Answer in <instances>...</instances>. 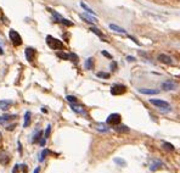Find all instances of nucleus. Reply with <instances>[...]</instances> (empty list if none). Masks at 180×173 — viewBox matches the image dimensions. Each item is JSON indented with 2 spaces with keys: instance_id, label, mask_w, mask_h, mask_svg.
<instances>
[{
  "instance_id": "nucleus-1",
  "label": "nucleus",
  "mask_w": 180,
  "mask_h": 173,
  "mask_svg": "<svg viewBox=\"0 0 180 173\" xmlns=\"http://www.w3.org/2000/svg\"><path fill=\"white\" fill-rule=\"evenodd\" d=\"M46 44L49 45V48H51L52 50H59V49H62L63 48V43L51 35H48L46 37Z\"/></svg>"
},
{
  "instance_id": "nucleus-2",
  "label": "nucleus",
  "mask_w": 180,
  "mask_h": 173,
  "mask_svg": "<svg viewBox=\"0 0 180 173\" xmlns=\"http://www.w3.org/2000/svg\"><path fill=\"white\" fill-rule=\"evenodd\" d=\"M150 102H151L152 105H155L156 107H158L160 110H162V111H169V110H171V105H169L167 101H164V100H160V99H151V100H150Z\"/></svg>"
},
{
  "instance_id": "nucleus-3",
  "label": "nucleus",
  "mask_w": 180,
  "mask_h": 173,
  "mask_svg": "<svg viewBox=\"0 0 180 173\" xmlns=\"http://www.w3.org/2000/svg\"><path fill=\"white\" fill-rule=\"evenodd\" d=\"M9 37H10V40L12 42V44H13L15 46H20V45L22 44V38H21V35H20L15 29H10Z\"/></svg>"
},
{
  "instance_id": "nucleus-4",
  "label": "nucleus",
  "mask_w": 180,
  "mask_h": 173,
  "mask_svg": "<svg viewBox=\"0 0 180 173\" xmlns=\"http://www.w3.org/2000/svg\"><path fill=\"white\" fill-rule=\"evenodd\" d=\"M121 120H122V117H121L119 113H112V115H110L107 117V121L106 122L110 126H117V124L121 123Z\"/></svg>"
},
{
  "instance_id": "nucleus-5",
  "label": "nucleus",
  "mask_w": 180,
  "mask_h": 173,
  "mask_svg": "<svg viewBox=\"0 0 180 173\" xmlns=\"http://www.w3.org/2000/svg\"><path fill=\"white\" fill-rule=\"evenodd\" d=\"M127 91V86L122 84H116L111 88V94L112 95H122Z\"/></svg>"
},
{
  "instance_id": "nucleus-6",
  "label": "nucleus",
  "mask_w": 180,
  "mask_h": 173,
  "mask_svg": "<svg viewBox=\"0 0 180 173\" xmlns=\"http://www.w3.org/2000/svg\"><path fill=\"white\" fill-rule=\"evenodd\" d=\"M35 55H37L35 49H33V48H27V49H26V59H27L29 62H33V61H34Z\"/></svg>"
},
{
  "instance_id": "nucleus-7",
  "label": "nucleus",
  "mask_w": 180,
  "mask_h": 173,
  "mask_svg": "<svg viewBox=\"0 0 180 173\" xmlns=\"http://www.w3.org/2000/svg\"><path fill=\"white\" fill-rule=\"evenodd\" d=\"M162 166H163V164H162L160 160H155V159H153V160L150 161V171H152V172L160 170Z\"/></svg>"
},
{
  "instance_id": "nucleus-8",
  "label": "nucleus",
  "mask_w": 180,
  "mask_h": 173,
  "mask_svg": "<svg viewBox=\"0 0 180 173\" xmlns=\"http://www.w3.org/2000/svg\"><path fill=\"white\" fill-rule=\"evenodd\" d=\"M177 88V83L173 82V81H166L162 83V89L166 90V91H169V90H174Z\"/></svg>"
},
{
  "instance_id": "nucleus-9",
  "label": "nucleus",
  "mask_w": 180,
  "mask_h": 173,
  "mask_svg": "<svg viewBox=\"0 0 180 173\" xmlns=\"http://www.w3.org/2000/svg\"><path fill=\"white\" fill-rule=\"evenodd\" d=\"M71 109L74 111V112H77V113H79V115H85V109L82 106V105H77V104H72L71 105Z\"/></svg>"
},
{
  "instance_id": "nucleus-10",
  "label": "nucleus",
  "mask_w": 180,
  "mask_h": 173,
  "mask_svg": "<svg viewBox=\"0 0 180 173\" xmlns=\"http://www.w3.org/2000/svg\"><path fill=\"white\" fill-rule=\"evenodd\" d=\"M158 60H160L162 64H166V65H171V64L173 62L172 57L168 56V55H164V54H161V55L158 56Z\"/></svg>"
},
{
  "instance_id": "nucleus-11",
  "label": "nucleus",
  "mask_w": 180,
  "mask_h": 173,
  "mask_svg": "<svg viewBox=\"0 0 180 173\" xmlns=\"http://www.w3.org/2000/svg\"><path fill=\"white\" fill-rule=\"evenodd\" d=\"M139 93L146 94V95H155V94H158L160 90H157V89H145V88H140V89H139Z\"/></svg>"
},
{
  "instance_id": "nucleus-12",
  "label": "nucleus",
  "mask_w": 180,
  "mask_h": 173,
  "mask_svg": "<svg viewBox=\"0 0 180 173\" xmlns=\"http://www.w3.org/2000/svg\"><path fill=\"white\" fill-rule=\"evenodd\" d=\"M11 104H12V101H10V100H0V109L6 111Z\"/></svg>"
},
{
  "instance_id": "nucleus-13",
  "label": "nucleus",
  "mask_w": 180,
  "mask_h": 173,
  "mask_svg": "<svg viewBox=\"0 0 180 173\" xmlns=\"http://www.w3.org/2000/svg\"><path fill=\"white\" fill-rule=\"evenodd\" d=\"M114 131L116 132H119V133H128L129 132V128L127 126H119V124H117V126H114Z\"/></svg>"
},
{
  "instance_id": "nucleus-14",
  "label": "nucleus",
  "mask_w": 180,
  "mask_h": 173,
  "mask_svg": "<svg viewBox=\"0 0 180 173\" xmlns=\"http://www.w3.org/2000/svg\"><path fill=\"white\" fill-rule=\"evenodd\" d=\"M84 67H85L87 70H92V67H94V59H92V57L87 59V61H85V64H84Z\"/></svg>"
},
{
  "instance_id": "nucleus-15",
  "label": "nucleus",
  "mask_w": 180,
  "mask_h": 173,
  "mask_svg": "<svg viewBox=\"0 0 180 173\" xmlns=\"http://www.w3.org/2000/svg\"><path fill=\"white\" fill-rule=\"evenodd\" d=\"M81 17H82L85 22H89V23L96 22V18H95V17H91V16H89V15H81Z\"/></svg>"
},
{
  "instance_id": "nucleus-16",
  "label": "nucleus",
  "mask_w": 180,
  "mask_h": 173,
  "mask_svg": "<svg viewBox=\"0 0 180 173\" xmlns=\"http://www.w3.org/2000/svg\"><path fill=\"white\" fill-rule=\"evenodd\" d=\"M110 28L113 29V31H116V32H118V33H125V29H123L122 27L116 26V24H110Z\"/></svg>"
},
{
  "instance_id": "nucleus-17",
  "label": "nucleus",
  "mask_w": 180,
  "mask_h": 173,
  "mask_svg": "<svg viewBox=\"0 0 180 173\" xmlns=\"http://www.w3.org/2000/svg\"><path fill=\"white\" fill-rule=\"evenodd\" d=\"M31 123V113L29 112H26L24 113V123H23V127H28Z\"/></svg>"
},
{
  "instance_id": "nucleus-18",
  "label": "nucleus",
  "mask_w": 180,
  "mask_h": 173,
  "mask_svg": "<svg viewBox=\"0 0 180 173\" xmlns=\"http://www.w3.org/2000/svg\"><path fill=\"white\" fill-rule=\"evenodd\" d=\"M118 166H121V167H125L127 166V162L123 160V159H119V157H116L114 160H113Z\"/></svg>"
},
{
  "instance_id": "nucleus-19",
  "label": "nucleus",
  "mask_w": 180,
  "mask_h": 173,
  "mask_svg": "<svg viewBox=\"0 0 180 173\" xmlns=\"http://www.w3.org/2000/svg\"><path fill=\"white\" fill-rule=\"evenodd\" d=\"M9 161H10V157H9L6 154H2V155H0V162H1L2 165H6Z\"/></svg>"
},
{
  "instance_id": "nucleus-20",
  "label": "nucleus",
  "mask_w": 180,
  "mask_h": 173,
  "mask_svg": "<svg viewBox=\"0 0 180 173\" xmlns=\"http://www.w3.org/2000/svg\"><path fill=\"white\" fill-rule=\"evenodd\" d=\"M96 129L99 131V132H107L108 131V128L105 126V124H102V123H99V124H96Z\"/></svg>"
},
{
  "instance_id": "nucleus-21",
  "label": "nucleus",
  "mask_w": 180,
  "mask_h": 173,
  "mask_svg": "<svg viewBox=\"0 0 180 173\" xmlns=\"http://www.w3.org/2000/svg\"><path fill=\"white\" fill-rule=\"evenodd\" d=\"M90 31H91L92 33H95L96 35H99L100 38H103V35H102V33H101V32H100V31H99L97 28H95V27H91V28H90ZM103 39H105V38H103ZM105 42H107V40L105 39Z\"/></svg>"
},
{
  "instance_id": "nucleus-22",
  "label": "nucleus",
  "mask_w": 180,
  "mask_h": 173,
  "mask_svg": "<svg viewBox=\"0 0 180 173\" xmlns=\"http://www.w3.org/2000/svg\"><path fill=\"white\" fill-rule=\"evenodd\" d=\"M96 76L99 78H105V79H108L110 78V73H107V72H97Z\"/></svg>"
},
{
  "instance_id": "nucleus-23",
  "label": "nucleus",
  "mask_w": 180,
  "mask_h": 173,
  "mask_svg": "<svg viewBox=\"0 0 180 173\" xmlns=\"http://www.w3.org/2000/svg\"><path fill=\"white\" fill-rule=\"evenodd\" d=\"M57 56L62 60H70V54H65V53H57Z\"/></svg>"
},
{
  "instance_id": "nucleus-24",
  "label": "nucleus",
  "mask_w": 180,
  "mask_h": 173,
  "mask_svg": "<svg viewBox=\"0 0 180 173\" xmlns=\"http://www.w3.org/2000/svg\"><path fill=\"white\" fill-rule=\"evenodd\" d=\"M66 100H67L68 102H71V104H76V102H77V98H76V96H72V95H67V96H66Z\"/></svg>"
},
{
  "instance_id": "nucleus-25",
  "label": "nucleus",
  "mask_w": 180,
  "mask_h": 173,
  "mask_svg": "<svg viewBox=\"0 0 180 173\" xmlns=\"http://www.w3.org/2000/svg\"><path fill=\"white\" fill-rule=\"evenodd\" d=\"M49 154V150H43L41 151V154H40V157H39V161L40 162H43L44 160H45V157H46V155Z\"/></svg>"
},
{
  "instance_id": "nucleus-26",
  "label": "nucleus",
  "mask_w": 180,
  "mask_h": 173,
  "mask_svg": "<svg viewBox=\"0 0 180 173\" xmlns=\"http://www.w3.org/2000/svg\"><path fill=\"white\" fill-rule=\"evenodd\" d=\"M50 132H51V126H50V124H48V127H46V129H45V134H44V138H45V139H48V138H49Z\"/></svg>"
},
{
  "instance_id": "nucleus-27",
  "label": "nucleus",
  "mask_w": 180,
  "mask_h": 173,
  "mask_svg": "<svg viewBox=\"0 0 180 173\" xmlns=\"http://www.w3.org/2000/svg\"><path fill=\"white\" fill-rule=\"evenodd\" d=\"M40 135H41V132H40V131H39V132H37V133H35V135L33 137L32 142H33V143H37V142H38V139H40Z\"/></svg>"
},
{
  "instance_id": "nucleus-28",
  "label": "nucleus",
  "mask_w": 180,
  "mask_h": 173,
  "mask_svg": "<svg viewBox=\"0 0 180 173\" xmlns=\"http://www.w3.org/2000/svg\"><path fill=\"white\" fill-rule=\"evenodd\" d=\"M163 148L167 149V150H171V151L174 150V146H173L172 144H169V143H163Z\"/></svg>"
},
{
  "instance_id": "nucleus-29",
  "label": "nucleus",
  "mask_w": 180,
  "mask_h": 173,
  "mask_svg": "<svg viewBox=\"0 0 180 173\" xmlns=\"http://www.w3.org/2000/svg\"><path fill=\"white\" fill-rule=\"evenodd\" d=\"M81 6H82V7H83V9H84V10H85V11H88V12H89V13H92V15H94V13H95V12H94V11H92V10H91V9H90V7H88V6H87V5H85V4H84V2H81Z\"/></svg>"
},
{
  "instance_id": "nucleus-30",
  "label": "nucleus",
  "mask_w": 180,
  "mask_h": 173,
  "mask_svg": "<svg viewBox=\"0 0 180 173\" xmlns=\"http://www.w3.org/2000/svg\"><path fill=\"white\" fill-rule=\"evenodd\" d=\"M60 22L63 23L65 26H73V22H71V21H68V20H65V18H62Z\"/></svg>"
},
{
  "instance_id": "nucleus-31",
  "label": "nucleus",
  "mask_w": 180,
  "mask_h": 173,
  "mask_svg": "<svg viewBox=\"0 0 180 173\" xmlns=\"http://www.w3.org/2000/svg\"><path fill=\"white\" fill-rule=\"evenodd\" d=\"M110 67H111V70L114 72V71H117V64L114 62V61H112L111 62V65H110Z\"/></svg>"
},
{
  "instance_id": "nucleus-32",
  "label": "nucleus",
  "mask_w": 180,
  "mask_h": 173,
  "mask_svg": "<svg viewBox=\"0 0 180 173\" xmlns=\"http://www.w3.org/2000/svg\"><path fill=\"white\" fill-rule=\"evenodd\" d=\"M70 60H72L73 62H77V60H78V57L74 55V54H70Z\"/></svg>"
},
{
  "instance_id": "nucleus-33",
  "label": "nucleus",
  "mask_w": 180,
  "mask_h": 173,
  "mask_svg": "<svg viewBox=\"0 0 180 173\" xmlns=\"http://www.w3.org/2000/svg\"><path fill=\"white\" fill-rule=\"evenodd\" d=\"M101 54H102L103 56H106V57H108V59H112V55H110V54H108L107 51H105V50H103V51H102Z\"/></svg>"
},
{
  "instance_id": "nucleus-34",
  "label": "nucleus",
  "mask_w": 180,
  "mask_h": 173,
  "mask_svg": "<svg viewBox=\"0 0 180 173\" xmlns=\"http://www.w3.org/2000/svg\"><path fill=\"white\" fill-rule=\"evenodd\" d=\"M15 127H16V124L13 123V124H11V126H7V127H6V129H7V131H12Z\"/></svg>"
},
{
  "instance_id": "nucleus-35",
  "label": "nucleus",
  "mask_w": 180,
  "mask_h": 173,
  "mask_svg": "<svg viewBox=\"0 0 180 173\" xmlns=\"http://www.w3.org/2000/svg\"><path fill=\"white\" fill-rule=\"evenodd\" d=\"M127 60H128V61H135V57H133V56H128Z\"/></svg>"
},
{
  "instance_id": "nucleus-36",
  "label": "nucleus",
  "mask_w": 180,
  "mask_h": 173,
  "mask_svg": "<svg viewBox=\"0 0 180 173\" xmlns=\"http://www.w3.org/2000/svg\"><path fill=\"white\" fill-rule=\"evenodd\" d=\"M39 172H40V167H37V168L34 170V172L33 173H39Z\"/></svg>"
},
{
  "instance_id": "nucleus-37",
  "label": "nucleus",
  "mask_w": 180,
  "mask_h": 173,
  "mask_svg": "<svg viewBox=\"0 0 180 173\" xmlns=\"http://www.w3.org/2000/svg\"><path fill=\"white\" fill-rule=\"evenodd\" d=\"M18 151L22 153V148H21V143H18Z\"/></svg>"
},
{
  "instance_id": "nucleus-38",
  "label": "nucleus",
  "mask_w": 180,
  "mask_h": 173,
  "mask_svg": "<svg viewBox=\"0 0 180 173\" xmlns=\"http://www.w3.org/2000/svg\"><path fill=\"white\" fill-rule=\"evenodd\" d=\"M2 54H4V50H2L1 48H0V55H2Z\"/></svg>"
},
{
  "instance_id": "nucleus-39",
  "label": "nucleus",
  "mask_w": 180,
  "mask_h": 173,
  "mask_svg": "<svg viewBox=\"0 0 180 173\" xmlns=\"http://www.w3.org/2000/svg\"><path fill=\"white\" fill-rule=\"evenodd\" d=\"M0 140H1V133H0Z\"/></svg>"
},
{
  "instance_id": "nucleus-40",
  "label": "nucleus",
  "mask_w": 180,
  "mask_h": 173,
  "mask_svg": "<svg viewBox=\"0 0 180 173\" xmlns=\"http://www.w3.org/2000/svg\"><path fill=\"white\" fill-rule=\"evenodd\" d=\"M179 1H180V0H179Z\"/></svg>"
}]
</instances>
